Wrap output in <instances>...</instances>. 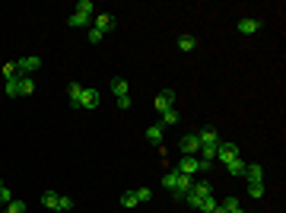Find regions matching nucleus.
Here are the masks:
<instances>
[{
	"instance_id": "f3484780",
	"label": "nucleus",
	"mask_w": 286,
	"mask_h": 213,
	"mask_svg": "<svg viewBox=\"0 0 286 213\" xmlns=\"http://www.w3.org/2000/svg\"><path fill=\"white\" fill-rule=\"evenodd\" d=\"M112 92H114V99L127 96V80H124V77H114V80H112Z\"/></svg>"
},
{
	"instance_id": "b1692460",
	"label": "nucleus",
	"mask_w": 286,
	"mask_h": 213,
	"mask_svg": "<svg viewBox=\"0 0 286 213\" xmlns=\"http://www.w3.org/2000/svg\"><path fill=\"white\" fill-rule=\"evenodd\" d=\"M137 191H127V194H121V207H127V210H131V207H137Z\"/></svg>"
},
{
	"instance_id": "6e6552de",
	"label": "nucleus",
	"mask_w": 286,
	"mask_h": 213,
	"mask_svg": "<svg viewBox=\"0 0 286 213\" xmlns=\"http://www.w3.org/2000/svg\"><path fill=\"white\" fill-rule=\"evenodd\" d=\"M245 178H248V185H257V182H264V165L261 162H245V172H242Z\"/></svg>"
},
{
	"instance_id": "c9c22d12",
	"label": "nucleus",
	"mask_w": 286,
	"mask_h": 213,
	"mask_svg": "<svg viewBox=\"0 0 286 213\" xmlns=\"http://www.w3.org/2000/svg\"><path fill=\"white\" fill-rule=\"evenodd\" d=\"M213 213H226V210H223V207H216V210H213Z\"/></svg>"
},
{
	"instance_id": "cd10ccee",
	"label": "nucleus",
	"mask_w": 286,
	"mask_h": 213,
	"mask_svg": "<svg viewBox=\"0 0 286 213\" xmlns=\"http://www.w3.org/2000/svg\"><path fill=\"white\" fill-rule=\"evenodd\" d=\"M248 194H251V197H264V182H257V185H248Z\"/></svg>"
},
{
	"instance_id": "6ab92c4d",
	"label": "nucleus",
	"mask_w": 286,
	"mask_h": 213,
	"mask_svg": "<svg viewBox=\"0 0 286 213\" xmlns=\"http://www.w3.org/2000/svg\"><path fill=\"white\" fill-rule=\"evenodd\" d=\"M226 172H229V175H242V172H245V162H242V156L229 159V162H226Z\"/></svg>"
},
{
	"instance_id": "7c9ffc66",
	"label": "nucleus",
	"mask_w": 286,
	"mask_h": 213,
	"mask_svg": "<svg viewBox=\"0 0 286 213\" xmlns=\"http://www.w3.org/2000/svg\"><path fill=\"white\" fill-rule=\"evenodd\" d=\"M149 197H153V191H149V188H137V201H140V204L149 201Z\"/></svg>"
},
{
	"instance_id": "9d476101",
	"label": "nucleus",
	"mask_w": 286,
	"mask_h": 213,
	"mask_svg": "<svg viewBox=\"0 0 286 213\" xmlns=\"http://www.w3.org/2000/svg\"><path fill=\"white\" fill-rule=\"evenodd\" d=\"M238 32H242V35H255V32H261V19H251V16L238 19Z\"/></svg>"
},
{
	"instance_id": "2eb2a0df",
	"label": "nucleus",
	"mask_w": 286,
	"mask_h": 213,
	"mask_svg": "<svg viewBox=\"0 0 286 213\" xmlns=\"http://www.w3.org/2000/svg\"><path fill=\"white\" fill-rule=\"evenodd\" d=\"M191 194H197V197H210V194H213V185H207V182H194V185H191Z\"/></svg>"
},
{
	"instance_id": "a878e982",
	"label": "nucleus",
	"mask_w": 286,
	"mask_h": 213,
	"mask_svg": "<svg viewBox=\"0 0 286 213\" xmlns=\"http://www.w3.org/2000/svg\"><path fill=\"white\" fill-rule=\"evenodd\" d=\"M6 96H10V99L19 96V77L16 80H6Z\"/></svg>"
},
{
	"instance_id": "f03ea898",
	"label": "nucleus",
	"mask_w": 286,
	"mask_h": 213,
	"mask_svg": "<svg viewBox=\"0 0 286 213\" xmlns=\"http://www.w3.org/2000/svg\"><path fill=\"white\" fill-rule=\"evenodd\" d=\"M92 16H95V6H92V0H80V3H77V13H73V16L67 19V23H70L73 29H83V26L89 23Z\"/></svg>"
},
{
	"instance_id": "412c9836",
	"label": "nucleus",
	"mask_w": 286,
	"mask_h": 213,
	"mask_svg": "<svg viewBox=\"0 0 286 213\" xmlns=\"http://www.w3.org/2000/svg\"><path fill=\"white\" fill-rule=\"evenodd\" d=\"M194 48H197L194 35H178V51H194Z\"/></svg>"
},
{
	"instance_id": "a211bd4d",
	"label": "nucleus",
	"mask_w": 286,
	"mask_h": 213,
	"mask_svg": "<svg viewBox=\"0 0 286 213\" xmlns=\"http://www.w3.org/2000/svg\"><path fill=\"white\" fill-rule=\"evenodd\" d=\"M216 207H220V201H216L213 194H210V197H200V204H197V210H200V213H213Z\"/></svg>"
},
{
	"instance_id": "4c0bfd02",
	"label": "nucleus",
	"mask_w": 286,
	"mask_h": 213,
	"mask_svg": "<svg viewBox=\"0 0 286 213\" xmlns=\"http://www.w3.org/2000/svg\"><path fill=\"white\" fill-rule=\"evenodd\" d=\"M0 188H3V182H0Z\"/></svg>"
},
{
	"instance_id": "c756f323",
	"label": "nucleus",
	"mask_w": 286,
	"mask_h": 213,
	"mask_svg": "<svg viewBox=\"0 0 286 213\" xmlns=\"http://www.w3.org/2000/svg\"><path fill=\"white\" fill-rule=\"evenodd\" d=\"M181 197H185V204H188L191 210H197V204H200V197H197V194H191V191H188V194H181Z\"/></svg>"
},
{
	"instance_id": "e433bc0d",
	"label": "nucleus",
	"mask_w": 286,
	"mask_h": 213,
	"mask_svg": "<svg viewBox=\"0 0 286 213\" xmlns=\"http://www.w3.org/2000/svg\"><path fill=\"white\" fill-rule=\"evenodd\" d=\"M232 213H245V210H242V207H238V210H232Z\"/></svg>"
},
{
	"instance_id": "f8f14e48",
	"label": "nucleus",
	"mask_w": 286,
	"mask_h": 213,
	"mask_svg": "<svg viewBox=\"0 0 286 213\" xmlns=\"http://www.w3.org/2000/svg\"><path fill=\"white\" fill-rule=\"evenodd\" d=\"M197 140H200V146H216V143H220V140H223V137H220V134H216V131H213V128H203V131H200V134H197Z\"/></svg>"
},
{
	"instance_id": "58836bf2",
	"label": "nucleus",
	"mask_w": 286,
	"mask_h": 213,
	"mask_svg": "<svg viewBox=\"0 0 286 213\" xmlns=\"http://www.w3.org/2000/svg\"><path fill=\"white\" fill-rule=\"evenodd\" d=\"M0 210H3V204H0Z\"/></svg>"
},
{
	"instance_id": "ddd939ff",
	"label": "nucleus",
	"mask_w": 286,
	"mask_h": 213,
	"mask_svg": "<svg viewBox=\"0 0 286 213\" xmlns=\"http://www.w3.org/2000/svg\"><path fill=\"white\" fill-rule=\"evenodd\" d=\"M42 207H45V210H57V207H60V194L45 191V194H42Z\"/></svg>"
},
{
	"instance_id": "c85d7f7f",
	"label": "nucleus",
	"mask_w": 286,
	"mask_h": 213,
	"mask_svg": "<svg viewBox=\"0 0 286 213\" xmlns=\"http://www.w3.org/2000/svg\"><path fill=\"white\" fill-rule=\"evenodd\" d=\"M16 77H19L16 64H6V67H3V80H16Z\"/></svg>"
},
{
	"instance_id": "bb28decb",
	"label": "nucleus",
	"mask_w": 286,
	"mask_h": 213,
	"mask_svg": "<svg viewBox=\"0 0 286 213\" xmlns=\"http://www.w3.org/2000/svg\"><path fill=\"white\" fill-rule=\"evenodd\" d=\"M220 207L226 210V213H232V210H238V207H242V204H238V197H226V201H223Z\"/></svg>"
},
{
	"instance_id": "4468645a",
	"label": "nucleus",
	"mask_w": 286,
	"mask_h": 213,
	"mask_svg": "<svg viewBox=\"0 0 286 213\" xmlns=\"http://www.w3.org/2000/svg\"><path fill=\"white\" fill-rule=\"evenodd\" d=\"M146 140L153 143V146L162 143V124H149V128H146Z\"/></svg>"
},
{
	"instance_id": "473e14b6",
	"label": "nucleus",
	"mask_w": 286,
	"mask_h": 213,
	"mask_svg": "<svg viewBox=\"0 0 286 213\" xmlns=\"http://www.w3.org/2000/svg\"><path fill=\"white\" fill-rule=\"evenodd\" d=\"M13 201V194H10V188H0V204H3V207H6V204H10Z\"/></svg>"
},
{
	"instance_id": "0eeeda50",
	"label": "nucleus",
	"mask_w": 286,
	"mask_h": 213,
	"mask_svg": "<svg viewBox=\"0 0 286 213\" xmlns=\"http://www.w3.org/2000/svg\"><path fill=\"white\" fill-rule=\"evenodd\" d=\"M156 111H169V108H175V89L169 86V89H162V96H156Z\"/></svg>"
},
{
	"instance_id": "2f4dec72",
	"label": "nucleus",
	"mask_w": 286,
	"mask_h": 213,
	"mask_svg": "<svg viewBox=\"0 0 286 213\" xmlns=\"http://www.w3.org/2000/svg\"><path fill=\"white\" fill-rule=\"evenodd\" d=\"M118 108H121V111H131V96H121V99H118Z\"/></svg>"
},
{
	"instance_id": "f704fd0d",
	"label": "nucleus",
	"mask_w": 286,
	"mask_h": 213,
	"mask_svg": "<svg viewBox=\"0 0 286 213\" xmlns=\"http://www.w3.org/2000/svg\"><path fill=\"white\" fill-rule=\"evenodd\" d=\"M57 210H73V201H70V197H64V194H60V207Z\"/></svg>"
},
{
	"instance_id": "dca6fc26",
	"label": "nucleus",
	"mask_w": 286,
	"mask_h": 213,
	"mask_svg": "<svg viewBox=\"0 0 286 213\" xmlns=\"http://www.w3.org/2000/svg\"><path fill=\"white\" fill-rule=\"evenodd\" d=\"M67 99H70V102L80 108V99H83V86H80V83H70V86H67Z\"/></svg>"
},
{
	"instance_id": "f257e3e1",
	"label": "nucleus",
	"mask_w": 286,
	"mask_h": 213,
	"mask_svg": "<svg viewBox=\"0 0 286 213\" xmlns=\"http://www.w3.org/2000/svg\"><path fill=\"white\" fill-rule=\"evenodd\" d=\"M162 185H166L169 191H175V194H188L194 182H191V175H181V172L175 169V172H166V175H162Z\"/></svg>"
},
{
	"instance_id": "1a4fd4ad",
	"label": "nucleus",
	"mask_w": 286,
	"mask_h": 213,
	"mask_svg": "<svg viewBox=\"0 0 286 213\" xmlns=\"http://www.w3.org/2000/svg\"><path fill=\"white\" fill-rule=\"evenodd\" d=\"M114 26H118V19H114L112 13H99V16H95V26H92V29H99L102 35H105V32H112Z\"/></svg>"
},
{
	"instance_id": "5701e85b",
	"label": "nucleus",
	"mask_w": 286,
	"mask_h": 213,
	"mask_svg": "<svg viewBox=\"0 0 286 213\" xmlns=\"http://www.w3.org/2000/svg\"><path fill=\"white\" fill-rule=\"evenodd\" d=\"M200 150H203L200 162H203V165H213V162H216V146H200Z\"/></svg>"
},
{
	"instance_id": "4be33fe9",
	"label": "nucleus",
	"mask_w": 286,
	"mask_h": 213,
	"mask_svg": "<svg viewBox=\"0 0 286 213\" xmlns=\"http://www.w3.org/2000/svg\"><path fill=\"white\" fill-rule=\"evenodd\" d=\"M172 124H178V108L162 111V128H172Z\"/></svg>"
},
{
	"instance_id": "ea45409f",
	"label": "nucleus",
	"mask_w": 286,
	"mask_h": 213,
	"mask_svg": "<svg viewBox=\"0 0 286 213\" xmlns=\"http://www.w3.org/2000/svg\"><path fill=\"white\" fill-rule=\"evenodd\" d=\"M0 213H6V210H0Z\"/></svg>"
},
{
	"instance_id": "423d86ee",
	"label": "nucleus",
	"mask_w": 286,
	"mask_h": 213,
	"mask_svg": "<svg viewBox=\"0 0 286 213\" xmlns=\"http://www.w3.org/2000/svg\"><path fill=\"white\" fill-rule=\"evenodd\" d=\"M80 108H99V89L95 86H83V99H80Z\"/></svg>"
},
{
	"instance_id": "7ed1b4c3",
	"label": "nucleus",
	"mask_w": 286,
	"mask_h": 213,
	"mask_svg": "<svg viewBox=\"0 0 286 213\" xmlns=\"http://www.w3.org/2000/svg\"><path fill=\"white\" fill-rule=\"evenodd\" d=\"M207 169H210V165H203L197 156H185L178 162V172H181V175H194V172H207Z\"/></svg>"
},
{
	"instance_id": "72a5a7b5",
	"label": "nucleus",
	"mask_w": 286,
	"mask_h": 213,
	"mask_svg": "<svg viewBox=\"0 0 286 213\" xmlns=\"http://www.w3.org/2000/svg\"><path fill=\"white\" fill-rule=\"evenodd\" d=\"M86 38H89L92 45H99V42H102V32H99V29H89V35H86Z\"/></svg>"
},
{
	"instance_id": "20e7f679",
	"label": "nucleus",
	"mask_w": 286,
	"mask_h": 213,
	"mask_svg": "<svg viewBox=\"0 0 286 213\" xmlns=\"http://www.w3.org/2000/svg\"><path fill=\"white\" fill-rule=\"evenodd\" d=\"M38 67H42V57H35V54H29V57H19V61H16L19 77H29V73H35Z\"/></svg>"
},
{
	"instance_id": "39448f33",
	"label": "nucleus",
	"mask_w": 286,
	"mask_h": 213,
	"mask_svg": "<svg viewBox=\"0 0 286 213\" xmlns=\"http://www.w3.org/2000/svg\"><path fill=\"white\" fill-rule=\"evenodd\" d=\"M235 156H238V146L235 143H229V140H220V143H216V159H220L223 165H226L229 159H235Z\"/></svg>"
},
{
	"instance_id": "aec40b11",
	"label": "nucleus",
	"mask_w": 286,
	"mask_h": 213,
	"mask_svg": "<svg viewBox=\"0 0 286 213\" xmlns=\"http://www.w3.org/2000/svg\"><path fill=\"white\" fill-rule=\"evenodd\" d=\"M35 92V83H32V77H19V96H32Z\"/></svg>"
},
{
	"instance_id": "393cba45",
	"label": "nucleus",
	"mask_w": 286,
	"mask_h": 213,
	"mask_svg": "<svg viewBox=\"0 0 286 213\" xmlns=\"http://www.w3.org/2000/svg\"><path fill=\"white\" fill-rule=\"evenodd\" d=\"M3 210H6V213H26V201H16V197H13V201L6 204Z\"/></svg>"
},
{
	"instance_id": "9b49d317",
	"label": "nucleus",
	"mask_w": 286,
	"mask_h": 213,
	"mask_svg": "<svg viewBox=\"0 0 286 213\" xmlns=\"http://www.w3.org/2000/svg\"><path fill=\"white\" fill-rule=\"evenodd\" d=\"M197 150H200V140H197V134H185V137H181V153H185V156H194Z\"/></svg>"
}]
</instances>
